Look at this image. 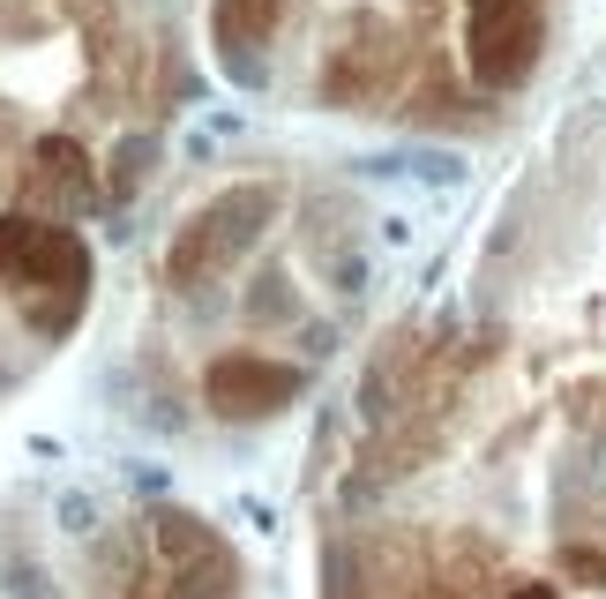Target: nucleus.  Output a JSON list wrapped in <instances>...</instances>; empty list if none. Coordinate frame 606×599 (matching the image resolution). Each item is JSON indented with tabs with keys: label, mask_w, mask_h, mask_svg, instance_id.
<instances>
[{
	"label": "nucleus",
	"mask_w": 606,
	"mask_h": 599,
	"mask_svg": "<svg viewBox=\"0 0 606 599\" xmlns=\"http://www.w3.org/2000/svg\"><path fill=\"white\" fill-rule=\"evenodd\" d=\"M293 389V375H270L255 360H217L210 368V405L217 412H255V405H277Z\"/></svg>",
	"instance_id": "nucleus-1"
}]
</instances>
